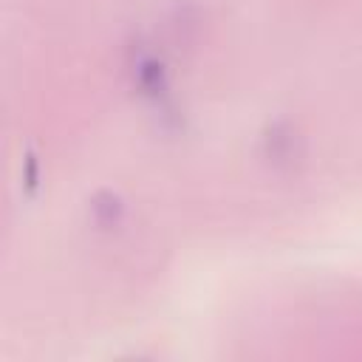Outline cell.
Segmentation results:
<instances>
[{"mask_svg":"<svg viewBox=\"0 0 362 362\" xmlns=\"http://www.w3.org/2000/svg\"><path fill=\"white\" fill-rule=\"evenodd\" d=\"M260 153H263V158L272 167L288 170L303 156V139H300V133H297V127L291 122L277 119V122H272L263 130V136H260Z\"/></svg>","mask_w":362,"mask_h":362,"instance_id":"1","label":"cell"},{"mask_svg":"<svg viewBox=\"0 0 362 362\" xmlns=\"http://www.w3.org/2000/svg\"><path fill=\"white\" fill-rule=\"evenodd\" d=\"M133 76H136L141 93L153 96L156 102H158L161 96H167V68H164V62H161L158 57L141 54V57L133 62Z\"/></svg>","mask_w":362,"mask_h":362,"instance_id":"2","label":"cell"},{"mask_svg":"<svg viewBox=\"0 0 362 362\" xmlns=\"http://www.w3.org/2000/svg\"><path fill=\"white\" fill-rule=\"evenodd\" d=\"M88 212H90V221L99 226V229H113L122 223L124 218V201L119 192L113 189H99L90 195V204H88Z\"/></svg>","mask_w":362,"mask_h":362,"instance_id":"3","label":"cell"},{"mask_svg":"<svg viewBox=\"0 0 362 362\" xmlns=\"http://www.w3.org/2000/svg\"><path fill=\"white\" fill-rule=\"evenodd\" d=\"M40 181H42V170H40V156L34 153V147L25 150L23 156V189L28 195H34L40 189Z\"/></svg>","mask_w":362,"mask_h":362,"instance_id":"4","label":"cell"}]
</instances>
